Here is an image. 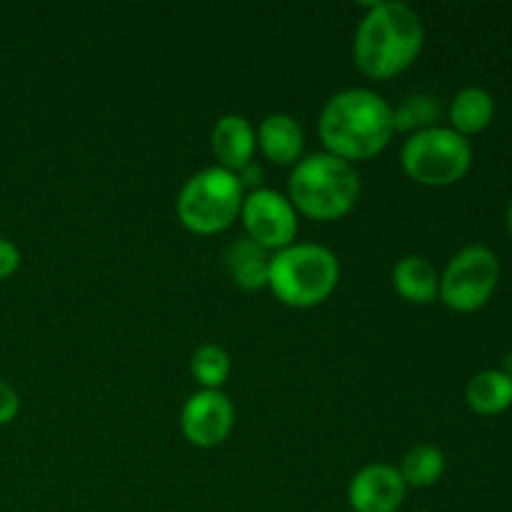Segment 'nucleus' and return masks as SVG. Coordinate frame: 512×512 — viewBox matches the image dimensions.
Listing matches in <instances>:
<instances>
[{
	"instance_id": "f257e3e1",
	"label": "nucleus",
	"mask_w": 512,
	"mask_h": 512,
	"mask_svg": "<svg viewBox=\"0 0 512 512\" xmlns=\"http://www.w3.org/2000/svg\"><path fill=\"white\" fill-rule=\"evenodd\" d=\"M325 153L360 163L383 153L393 140V108L368 88H348L325 103L318 120Z\"/></svg>"
},
{
	"instance_id": "f03ea898",
	"label": "nucleus",
	"mask_w": 512,
	"mask_h": 512,
	"mask_svg": "<svg viewBox=\"0 0 512 512\" xmlns=\"http://www.w3.org/2000/svg\"><path fill=\"white\" fill-rule=\"evenodd\" d=\"M425 43L420 15L410 5L373 3L360 20L353 40L355 65L373 80H390L418 60Z\"/></svg>"
},
{
	"instance_id": "7ed1b4c3",
	"label": "nucleus",
	"mask_w": 512,
	"mask_h": 512,
	"mask_svg": "<svg viewBox=\"0 0 512 512\" xmlns=\"http://www.w3.org/2000/svg\"><path fill=\"white\" fill-rule=\"evenodd\" d=\"M288 200L295 213L318 223L345 218L360 200V175L353 163L330 153H315L293 165Z\"/></svg>"
},
{
	"instance_id": "20e7f679",
	"label": "nucleus",
	"mask_w": 512,
	"mask_h": 512,
	"mask_svg": "<svg viewBox=\"0 0 512 512\" xmlns=\"http://www.w3.org/2000/svg\"><path fill=\"white\" fill-rule=\"evenodd\" d=\"M340 263L333 250L315 243H293L270 258L268 288L288 308H315L335 293Z\"/></svg>"
},
{
	"instance_id": "39448f33",
	"label": "nucleus",
	"mask_w": 512,
	"mask_h": 512,
	"mask_svg": "<svg viewBox=\"0 0 512 512\" xmlns=\"http://www.w3.org/2000/svg\"><path fill=\"white\" fill-rule=\"evenodd\" d=\"M243 200L245 188L238 175L213 165L185 180L175 200V213L190 233L218 235L240 218Z\"/></svg>"
},
{
	"instance_id": "423d86ee",
	"label": "nucleus",
	"mask_w": 512,
	"mask_h": 512,
	"mask_svg": "<svg viewBox=\"0 0 512 512\" xmlns=\"http://www.w3.org/2000/svg\"><path fill=\"white\" fill-rule=\"evenodd\" d=\"M400 163L410 180L428 188H445L455 185L468 175L473 165V148L470 140L455 133L453 128H435L415 133L405 140L400 150Z\"/></svg>"
},
{
	"instance_id": "0eeeda50",
	"label": "nucleus",
	"mask_w": 512,
	"mask_h": 512,
	"mask_svg": "<svg viewBox=\"0 0 512 512\" xmlns=\"http://www.w3.org/2000/svg\"><path fill=\"white\" fill-rule=\"evenodd\" d=\"M498 280V255L485 245H468L440 273L438 300L455 313H475L493 298Z\"/></svg>"
},
{
	"instance_id": "6e6552de",
	"label": "nucleus",
	"mask_w": 512,
	"mask_h": 512,
	"mask_svg": "<svg viewBox=\"0 0 512 512\" xmlns=\"http://www.w3.org/2000/svg\"><path fill=\"white\" fill-rule=\"evenodd\" d=\"M300 215L295 213L288 195L270 188H258L245 193L240 220L245 225V238L258 243L268 253H278L298 238Z\"/></svg>"
},
{
	"instance_id": "1a4fd4ad",
	"label": "nucleus",
	"mask_w": 512,
	"mask_h": 512,
	"mask_svg": "<svg viewBox=\"0 0 512 512\" xmlns=\"http://www.w3.org/2000/svg\"><path fill=\"white\" fill-rule=\"evenodd\" d=\"M235 425V408L223 390H198L188 398L180 413V430L195 448H218L230 438Z\"/></svg>"
},
{
	"instance_id": "9d476101",
	"label": "nucleus",
	"mask_w": 512,
	"mask_h": 512,
	"mask_svg": "<svg viewBox=\"0 0 512 512\" xmlns=\"http://www.w3.org/2000/svg\"><path fill=\"white\" fill-rule=\"evenodd\" d=\"M408 485L398 468L385 463L365 465L348 485V503L355 512H398L403 508Z\"/></svg>"
},
{
	"instance_id": "9b49d317",
	"label": "nucleus",
	"mask_w": 512,
	"mask_h": 512,
	"mask_svg": "<svg viewBox=\"0 0 512 512\" xmlns=\"http://www.w3.org/2000/svg\"><path fill=\"white\" fill-rule=\"evenodd\" d=\"M210 145H213V153L218 158L220 168L230 170L235 175L253 163V155L258 150L255 128L243 115H223L215 123Z\"/></svg>"
},
{
	"instance_id": "f8f14e48",
	"label": "nucleus",
	"mask_w": 512,
	"mask_h": 512,
	"mask_svg": "<svg viewBox=\"0 0 512 512\" xmlns=\"http://www.w3.org/2000/svg\"><path fill=\"white\" fill-rule=\"evenodd\" d=\"M258 148L270 163L275 165H298L303 160L305 133L293 115L273 113L263 118L255 130Z\"/></svg>"
},
{
	"instance_id": "ddd939ff",
	"label": "nucleus",
	"mask_w": 512,
	"mask_h": 512,
	"mask_svg": "<svg viewBox=\"0 0 512 512\" xmlns=\"http://www.w3.org/2000/svg\"><path fill=\"white\" fill-rule=\"evenodd\" d=\"M393 288L408 303L428 305L438 300L440 273L423 255H405L393 268Z\"/></svg>"
},
{
	"instance_id": "4468645a",
	"label": "nucleus",
	"mask_w": 512,
	"mask_h": 512,
	"mask_svg": "<svg viewBox=\"0 0 512 512\" xmlns=\"http://www.w3.org/2000/svg\"><path fill=\"white\" fill-rule=\"evenodd\" d=\"M270 258H273V253L260 248L250 238H240L225 253V265H228L235 285H240L243 290H263L268 288Z\"/></svg>"
},
{
	"instance_id": "2eb2a0df",
	"label": "nucleus",
	"mask_w": 512,
	"mask_h": 512,
	"mask_svg": "<svg viewBox=\"0 0 512 512\" xmlns=\"http://www.w3.org/2000/svg\"><path fill=\"white\" fill-rule=\"evenodd\" d=\"M495 100L485 88H465L453 98L448 110L450 128L458 135H478L493 123Z\"/></svg>"
},
{
	"instance_id": "dca6fc26",
	"label": "nucleus",
	"mask_w": 512,
	"mask_h": 512,
	"mask_svg": "<svg viewBox=\"0 0 512 512\" xmlns=\"http://www.w3.org/2000/svg\"><path fill=\"white\" fill-rule=\"evenodd\" d=\"M465 400L480 415H500L512 405V378L503 370H483L465 388Z\"/></svg>"
},
{
	"instance_id": "f3484780",
	"label": "nucleus",
	"mask_w": 512,
	"mask_h": 512,
	"mask_svg": "<svg viewBox=\"0 0 512 512\" xmlns=\"http://www.w3.org/2000/svg\"><path fill=\"white\" fill-rule=\"evenodd\" d=\"M398 473L408 488H433L445 473V455L435 445H415L403 455Z\"/></svg>"
},
{
	"instance_id": "a211bd4d",
	"label": "nucleus",
	"mask_w": 512,
	"mask_h": 512,
	"mask_svg": "<svg viewBox=\"0 0 512 512\" xmlns=\"http://www.w3.org/2000/svg\"><path fill=\"white\" fill-rule=\"evenodd\" d=\"M440 120V103L430 93L408 95L400 105L393 108V130L395 133H423L435 128Z\"/></svg>"
},
{
	"instance_id": "6ab92c4d",
	"label": "nucleus",
	"mask_w": 512,
	"mask_h": 512,
	"mask_svg": "<svg viewBox=\"0 0 512 512\" xmlns=\"http://www.w3.org/2000/svg\"><path fill=\"white\" fill-rule=\"evenodd\" d=\"M230 355L213 343L200 345L190 358V373L198 380L200 390H220L230 378Z\"/></svg>"
},
{
	"instance_id": "aec40b11",
	"label": "nucleus",
	"mask_w": 512,
	"mask_h": 512,
	"mask_svg": "<svg viewBox=\"0 0 512 512\" xmlns=\"http://www.w3.org/2000/svg\"><path fill=\"white\" fill-rule=\"evenodd\" d=\"M20 413V398L15 388L5 380H0V425H8L18 418Z\"/></svg>"
},
{
	"instance_id": "412c9836",
	"label": "nucleus",
	"mask_w": 512,
	"mask_h": 512,
	"mask_svg": "<svg viewBox=\"0 0 512 512\" xmlns=\"http://www.w3.org/2000/svg\"><path fill=\"white\" fill-rule=\"evenodd\" d=\"M20 268V250L10 240L0 238V280L10 278Z\"/></svg>"
},
{
	"instance_id": "4be33fe9",
	"label": "nucleus",
	"mask_w": 512,
	"mask_h": 512,
	"mask_svg": "<svg viewBox=\"0 0 512 512\" xmlns=\"http://www.w3.org/2000/svg\"><path fill=\"white\" fill-rule=\"evenodd\" d=\"M503 373H505V375H510V378H512V353L508 355V358H505V368H503Z\"/></svg>"
},
{
	"instance_id": "5701e85b",
	"label": "nucleus",
	"mask_w": 512,
	"mask_h": 512,
	"mask_svg": "<svg viewBox=\"0 0 512 512\" xmlns=\"http://www.w3.org/2000/svg\"><path fill=\"white\" fill-rule=\"evenodd\" d=\"M508 230H510V235H512V200H510V208H508Z\"/></svg>"
}]
</instances>
